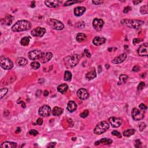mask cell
<instances>
[{
	"label": "cell",
	"mask_w": 148,
	"mask_h": 148,
	"mask_svg": "<svg viewBox=\"0 0 148 148\" xmlns=\"http://www.w3.org/2000/svg\"><path fill=\"white\" fill-rule=\"evenodd\" d=\"M31 27V23L26 20L17 21L12 27V31L13 32H20L27 31Z\"/></svg>",
	"instance_id": "1"
},
{
	"label": "cell",
	"mask_w": 148,
	"mask_h": 148,
	"mask_svg": "<svg viewBox=\"0 0 148 148\" xmlns=\"http://www.w3.org/2000/svg\"><path fill=\"white\" fill-rule=\"evenodd\" d=\"M80 56L78 54H74L67 56L64 59V64L67 68H72L78 64Z\"/></svg>",
	"instance_id": "2"
},
{
	"label": "cell",
	"mask_w": 148,
	"mask_h": 148,
	"mask_svg": "<svg viewBox=\"0 0 148 148\" xmlns=\"http://www.w3.org/2000/svg\"><path fill=\"white\" fill-rule=\"evenodd\" d=\"M121 24L134 29H138L143 24V22L138 20L123 19L121 20Z\"/></svg>",
	"instance_id": "3"
},
{
	"label": "cell",
	"mask_w": 148,
	"mask_h": 148,
	"mask_svg": "<svg viewBox=\"0 0 148 148\" xmlns=\"http://www.w3.org/2000/svg\"><path fill=\"white\" fill-rule=\"evenodd\" d=\"M109 128V124L106 121H102L96 125L94 129V133L96 135H101L106 132Z\"/></svg>",
	"instance_id": "4"
},
{
	"label": "cell",
	"mask_w": 148,
	"mask_h": 148,
	"mask_svg": "<svg viewBox=\"0 0 148 148\" xmlns=\"http://www.w3.org/2000/svg\"><path fill=\"white\" fill-rule=\"evenodd\" d=\"M47 23L54 30H61L64 28V24L56 19H49L47 20Z\"/></svg>",
	"instance_id": "5"
},
{
	"label": "cell",
	"mask_w": 148,
	"mask_h": 148,
	"mask_svg": "<svg viewBox=\"0 0 148 148\" xmlns=\"http://www.w3.org/2000/svg\"><path fill=\"white\" fill-rule=\"evenodd\" d=\"M145 113V111L134 108L131 111V116L134 120L138 121L142 120L144 117Z\"/></svg>",
	"instance_id": "6"
},
{
	"label": "cell",
	"mask_w": 148,
	"mask_h": 148,
	"mask_svg": "<svg viewBox=\"0 0 148 148\" xmlns=\"http://www.w3.org/2000/svg\"><path fill=\"white\" fill-rule=\"evenodd\" d=\"M1 67L4 70H9L13 67V64L12 61L9 58L1 57Z\"/></svg>",
	"instance_id": "7"
},
{
	"label": "cell",
	"mask_w": 148,
	"mask_h": 148,
	"mask_svg": "<svg viewBox=\"0 0 148 148\" xmlns=\"http://www.w3.org/2000/svg\"><path fill=\"white\" fill-rule=\"evenodd\" d=\"M51 108L48 105H44L39 109L38 113L42 117H48L51 113Z\"/></svg>",
	"instance_id": "8"
},
{
	"label": "cell",
	"mask_w": 148,
	"mask_h": 148,
	"mask_svg": "<svg viewBox=\"0 0 148 148\" xmlns=\"http://www.w3.org/2000/svg\"><path fill=\"white\" fill-rule=\"evenodd\" d=\"M108 121L111 124V125H112L113 127H114V128L119 127L123 123V120L121 118L114 116L109 117L108 119Z\"/></svg>",
	"instance_id": "9"
},
{
	"label": "cell",
	"mask_w": 148,
	"mask_h": 148,
	"mask_svg": "<svg viewBox=\"0 0 148 148\" xmlns=\"http://www.w3.org/2000/svg\"><path fill=\"white\" fill-rule=\"evenodd\" d=\"M46 30L44 27H37L32 30L31 35L35 37H42L46 33Z\"/></svg>",
	"instance_id": "10"
},
{
	"label": "cell",
	"mask_w": 148,
	"mask_h": 148,
	"mask_svg": "<svg viewBox=\"0 0 148 148\" xmlns=\"http://www.w3.org/2000/svg\"><path fill=\"white\" fill-rule=\"evenodd\" d=\"M77 96L81 100H86L89 98V94L88 91L86 89L81 88L77 91Z\"/></svg>",
	"instance_id": "11"
},
{
	"label": "cell",
	"mask_w": 148,
	"mask_h": 148,
	"mask_svg": "<svg viewBox=\"0 0 148 148\" xmlns=\"http://www.w3.org/2000/svg\"><path fill=\"white\" fill-rule=\"evenodd\" d=\"M104 24V21L98 18H95L93 21V26L96 31H100L102 28Z\"/></svg>",
	"instance_id": "12"
},
{
	"label": "cell",
	"mask_w": 148,
	"mask_h": 148,
	"mask_svg": "<svg viewBox=\"0 0 148 148\" xmlns=\"http://www.w3.org/2000/svg\"><path fill=\"white\" fill-rule=\"evenodd\" d=\"M53 57V54L50 52H46V53H42L40 55L39 58L38 60L42 63H46L52 59Z\"/></svg>",
	"instance_id": "13"
},
{
	"label": "cell",
	"mask_w": 148,
	"mask_h": 148,
	"mask_svg": "<svg viewBox=\"0 0 148 148\" xmlns=\"http://www.w3.org/2000/svg\"><path fill=\"white\" fill-rule=\"evenodd\" d=\"M138 54L140 56H147L148 54V44H143L138 49Z\"/></svg>",
	"instance_id": "14"
},
{
	"label": "cell",
	"mask_w": 148,
	"mask_h": 148,
	"mask_svg": "<svg viewBox=\"0 0 148 148\" xmlns=\"http://www.w3.org/2000/svg\"><path fill=\"white\" fill-rule=\"evenodd\" d=\"M42 53V52L39 50H34L28 53V56L30 60H35L39 59Z\"/></svg>",
	"instance_id": "15"
},
{
	"label": "cell",
	"mask_w": 148,
	"mask_h": 148,
	"mask_svg": "<svg viewBox=\"0 0 148 148\" xmlns=\"http://www.w3.org/2000/svg\"><path fill=\"white\" fill-rule=\"evenodd\" d=\"M127 58V54L125 53H123L119 55V56L116 57L114 58L112 61V63L113 64H120L123 62Z\"/></svg>",
	"instance_id": "16"
},
{
	"label": "cell",
	"mask_w": 148,
	"mask_h": 148,
	"mask_svg": "<svg viewBox=\"0 0 148 148\" xmlns=\"http://www.w3.org/2000/svg\"><path fill=\"white\" fill-rule=\"evenodd\" d=\"M61 2L56 0H51V1H45V4L49 8H57L59 6Z\"/></svg>",
	"instance_id": "17"
},
{
	"label": "cell",
	"mask_w": 148,
	"mask_h": 148,
	"mask_svg": "<svg viewBox=\"0 0 148 148\" xmlns=\"http://www.w3.org/2000/svg\"><path fill=\"white\" fill-rule=\"evenodd\" d=\"M106 41V39L104 37H101V36H96L93 40V43L96 46H100L104 44Z\"/></svg>",
	"instance_id": "18"
},
{
	"label": "cell",
	"mask_w": 148,
	"mask_h": 148,
	"mask_svg": "<svg viewBox=\"0 0 148 148\" xmlns=\"http://www.w3.org/2000/svg\"><path fill=\"white\" fill-rule=\"evenodd\" d=\"M96 76H97V73L94 68H92V70L89 71L88 72H87L86 74V78L89 80L93 79L96 78Z\"/></svg>",
	"instance_id": "19"
},
{
	"label": "cell",
	"mask_w": 148,
	"mask_h": 148,
	"mask_svg": "<svg viewBox=\"0 0 148 148\" xmlns=\"http://www.w3.org/2000/svg\"><path fill=\"white\" fill-rule=\"evenodd\" d=\"M67 110L69 112L72 113L75 111L77 109V105L74 101H70L67 104Z\"/></svg>",
	"instance_id": "20"
},
{
	"label": "cell",
	"mask_w": 148,
	"mask_h": 148,
	"mask_svg": "<svg viewBox=\"0 0 148 148\" xmlns=\"http://www.w3.org/2000/svg\"><path fill=\"white\" fill-rule=\"evenodd\" d=\"M86 12V8L83 7H78L74 9V13L76 16H80Z\"/></svg>",
	"instance_id": "21"
},
{
	"label": "cell",
	"mask_w": 148,
	"mask_h": 148,
	"mask_svg": "<svg viewBox=\"0 0 148 148\" xmlns=\"http://www.w3.org/2000/svg\"><path fill=\"white\" fill-rule=\"evenodd\" d=\"M17 146V143L13 142H4L0 145L1 148H15Z\"/></svg>",
	"instance_id": "22"
},
{
	"label": "cell",
	"mask_w": 148,
	"mask_h": 148,
	"mask_svg": "<svg viewBox=\"0 0 148 148\" xmlns=\"http://www.w3.org/2000/svg\"><path fill=\"white\" fill-rule=\"evenodd\" d=\"M112 143V140L109 138H102L101 140L95 142V145H109Z\"/></svg>",
	"instance_id": "23"
},
{
	"label": "cell",
	"mask_w": 148,
	"mask_h": 148,
	"mask_svg": "<svg viewBox=\"0 0 148 148\" xmlns=\"http://www.w3.org/2000/svg\"><path fill=\"white\" fill-rule=\"evenodd\" d=\"M68 89V85L65 83L60 84L59 86H58L57 87L58 92L61 93V94H65V93H66V92H67Z\"/></svg>",
	"instance_id": "24"
},
{
	"label": "cell",
	"mask_w": 148,
	"mask_h": 148,
	"mask_svg": "<svg viewBox=\"0 0 148 148\" xmlns=\"http://www.w3.org/2000/svg\"><path fill=\"white\" fill-rule=\"evenodd\" d=\"M63 112V109L61 108H60V107H54L52 111V114L53 116H58L61 115Z\"/></svg>",
	"instance_id": "25"
},
{
	"label": "cell",
	"mask_w": 148,
	"mask_h": 148,
	"mask_svg": "<svg viewBox=\"0 0 148 148\" xmlns=\"http://www.w3.org/2000/svg\"><path fill=\"white\" fill-rule=\"evenodd\" d=\"M87 36L83 33H79L76 35V39L78 42H82L86 39Z\"/></svg>",
	"instance_id": "26"
},
{
	"label": "cell",
	"mask_w": 148,
	"mask_h": 148,
	"mask_svg": "<svg viewBox=\"0 0 148 148\" xmlns=\"http://www.w3.org/2000/svg\"><path fill=\"white\" fill-rule=\"evenodd\" d=\"M16 63H17L18 66L20 67H24L27 64L28 61L25 58L20 57L18 58L17 61H16Z\"/></svg>",
	"instance_id": "27"
},
{
	"label": "cell",
	"mask_w": 148,
	"mask_h": 148,
	"mask_svg": "<svg viewBox=\"0 0 148 148\" xmlns=\"http://www.w3.org/2000/svg\"><path fill=\"white\" fill-rule=\"evenodd\" d=\"M135 133V130L134 129H128L125 130L124 132L123 133V135H124V137H129L133 135V134H134V133Z\"/></svg>",
	"instance_id": "28"
},
{
	"label": "cell",
	"mask_w": 148,
	"mask_h": 148,
	"mask_svg": "<svg viewBox=\"0 0 148 148\" xmlns=\"http://www.w3.org/2000/svg\"><path fill=\"white\" fill-rule=\"evenodd\" d=\"M30 42V36H26V37H24L22 38L20 40V44L22 45V46H27L29 45Z\"/></svg>",
	"instance_id": "29"
},
{
	"label": "cell",
	"mask_w": 148,
	"mask_h": 148,
	"mask_svg": "<svg viewBox=\"0 0 148 148\" xmlns=\"http://www.w3.org/2000/svg\"><path fill=\"white\" fill-rule=\"evenodd\" d=\"M72 79V74L71 72L67 71L64 73V79L66 81H70Z\"/></svg>",
	"instance_id": "30"
},
{
	"label": "cell",
	"mask_w": 148,
	"mask_h": 148,
	"mask_svg": "<svg viewBox=\"0 0 148 148\" xmlns=\"http://www.w3.org/2000/svg\"><path fill=\"white\" fill-rule=\"evenodd\" d=\"M82 1H76V0H73V1H67L65 2L64 6H66V7H68V6H71V5H73V4H74L81 3V2H82Z\"/></svg>",
	"instance_id": "31"
},
{
	"label": "cell",
	"mask_w": 148,
	"mask_h": 148,
	"mask_svg": "<svg viewBox=\"0 0 148 148\" xmlns=\"http://www.w3.org/2000/svg\"><path fill=\"white\" fill-rule=\"evenodd\" d=\"M31 67L34 70H38L40 67V63L38 61H33L31 63Z\"/></svg>",
	"instance_id": "32"
},
{
	"label": "cell",
	"mask_w": 148,
	"mask_h": 148,
	"mask_svg": "<svg viewBox=\"0 0 148 148\" xmlns=\"http://www.w3.org/2000/svg\"><path fill=\"white\" fill-rule=\"evenodd\" d=\"M140 12L143 15H146L147 14L148 12V8L147 5H143L142 7H141L140 8Z\"/></svg>",
	"instance_id": "33"
},
{
	"label": "cell",
	"mask_w": 148,
	"mask_h": 148,
	"mask_svg": "<svg viewBox=\"0 0 148 148\" xmlns=\"http://www.w3.org/2000/svg\"><path fill=\"white\" fill-rule=\"evenodd\" d=\"M127 79H128V76L125 75H121L119 76V80L120 81V83L123 82L125 83H126Z\"/></svg>",
	"instance_id": "34"
},
{
	"label": "cell",
	"mask_w": 148,
	"mask_h": 148,
	"mask_svg": "<svg viewBox=\"0 0 148 148\" xmlns=\"http://www.w3.org/2000/svg\"><path fill=\"white\" fill-rule=\"evenodd\" d=\"M8 91V90L7 88H2L1 89V91H0V97H1V98H3L7 94Z\"/></svg>",
	"instance_id": "35"
},
{
	"label": "cell",
	"mask_w": 148,
	"mask_h": 148,
	"mask_svg": "<svg viewBox=\"0 0 148 148\" xmlns=\"http://www.w3.org/2000/svg\"><path fill=\"white\" fill-rule=\"evenodd\" d=\"M146 125L145 123H143V122L141 123L138 125V128L139 129V130H140L141 131H142L144 130L146 128Z\"/></svg>",
	"instance_id": "36"
},
{
	"label": "cell",
	"mask_w": 148,
	"mask_h": 148,
	"mask_svg": "<svg viewBox=\"0 0 148 148\" xmlns=\"http://www.w3.org/2000/svg\"><path fill=\"white\" fill-rule=\"evenodd\" d=\"M89 113V112L88 110H85L82 113H80V116L81 117H82V118H85V117H86L88 116Z\"/></svg>",
	"instance_id": "37"
},
{
	"label": "cell",
	"mask_w": 148,
	"mask_h": 148,
	"mask_svg": "<svg viewBox=\"0 0 148 148\" xmlns=\"http://www.w3.org/2000/svg\"><path fill=\"white\" fill-rule=\"evenodd\" d=\"M145 86V82H141L140 83H139L138 86L137 87V90L138 91H141L142 90Z\"/></svg>",
	"instance_id": "38"
},
{
	"label": "cell",
	"mask_w": 148,
	"mask_h": 148,
	"mask_svg": "<svg viewBox=\"0 0 148 148\" xmlns=\"http://www.w3.org/2000/svg\"><path fill=\"white\" fill-rule=\"evenodd\" d=\"M112 134L113 135V136H116L118 138H121V134L119 132V131H117L116 130H114L112 132Z\"/></svg>",
	"instance_id": "39"
},
{
	"label": "cell",
	"mask_w": 148,
	"mask_h": 148,
	"mask_svg": "<svg viewBox=\"0 0 148 148\" xmlns=\"http://www.w3.org/2000/svg\"><path fill=\"white\" fill-rule=\"evenodd\" d=\"M29 134L30 135H33V136H36V135H38V132L36 130H31L29 131Z\"/></svg>",
	"instance_id": "40"
},
{
	"label": "cell",
	"mask_w": 148,
	"mask_h": 148,
	"mask_svg": "<svg viewBox=\"0 0 148 148\" xmlns=\"http://www.w3.org/2000/svg\"><path fill=\"white\" fill-rule=\"evenodd\" d=\"M139 109H141V110H143V111H146L147 109V107H146V105L144 104H143V103H142V104H141L139 105Z\"/></svg>",
	"instance_id": "41"
},
{
	"label": "cell",
	"mask_w": 148,
	"mask_h": 148,
	"mask_svg": "<svg viewBox=\"0 0 148 148\" xmlns=\"http://www.w3.org/2000/svg\"><path fill=\"white\" fill-rule=\"evenodd\" d=\"M131 11V8L129 6H127V7H125L124 10H123V13H129V12Z\"/></svg>",
	"instance_id": "42"
},
{
	"label": "cell",
	"mask_w": 148,
	"mask_h": 148,
	"mask_svg": "<svg viewBox=\"0 0 148 148\" xmlns=\"http://www.w3.org/2000/svg\"><path fill=\"white\" fill-rule=\"evenodd\" d=\"M135 146L136 147H140L141 146V142L139 139H137V140L135 141Z\"/></svg>",
	"instance_id": "43"
},
{
	"label": "cell",
	"mask_w": 148,
	"mask_h": 148,
	"mask_svg": "<svg viewBox=\"0 0 148 148\" xmlns=\"http://www.w3.org/2000/svg\"><path fill=\"white\" fill-rule=\"evenodd\" d=\"M140 69H141L140 67L138 66H135L133 68L132 70H133V71H134V72H138V71H140Z\"/></svg>",
	"instance_id": "44"
},
{
	"label": "cell",
	"mask_w": 148,
	"mask_h": 148,
	"mask_svg": "<svg viewBox=\"0 0 148 148\" xmlns=\"http://www.w3.org/2000/svg\"><path fill=\"white\" fill-rule=\"evenodd\" d=\"M104 3L103 1H92V3L94 5H100Z\"/></svg>",
	"instance_id": "45"
},
{
	"label": "cell",
	"mask_w": 148,
	"mask_h": 148,
	"mask_svg": "<svg viewBox=\"0 0 148 148\" xmlns=\"http://www.w3.org/2000/svg\"><path fill=\"white\" fill-rule=\"evenodd\" d=\"M36 123H37L38 125H41L42 124H43V120L41 118H38L36 120Z\"/></svg>",
	"instance_id": "46"
},
{
	"label": "cell",
	"mask_w": 148,
	"mask_h": 148,
	"mask_svg": "<svg viewBox=\"0 0 148 148\" xmlns=\"http://www.w3.org/2000/svg\"><path fill=\"white\" fill-rule=\"evenodd\" d=\"M56 145V142H51V143H49V144L47 145V147H54Z\"/></svg>",
	"instance_id": "47"
},
{
	"label": "cell",
	"mask_w": 148,
	"mask_h": 148,
	"mask_svg": "<svg viewBox=\"0 0 148 148\" xmlns=\"http://www.w3.org/2000/svg\"><path fill=\"white\" fill-rule=\"evenodd\" d=\"M84 54H86V56L88 57H89V58H90V57H91V54L90 53H89V50H86V49H85L84 50Z\"/></svg>",
	"instance_id": "48"
},
{
	"label": "cell",
	"mask_w": 148,
	"mask_h": 148,
	"mask_svg": "<svg viewBox=\"0 0 148 148\" xmlns=\"http://www.w3.org/2000/svg\"><path fill=\"white\" fill-rule=\"evenodd\" d=\"M141 39H134V40H133V44H137V43H139V42H140L141 41Z\"/></svg>",
	"instance_id": "49"
},
{
	"label": "cell",
	"mask_w": 148,
	"mask_h": 148,
	"mask_svg": "<svg viewBox=\"0 0 148 148\" xmlns=\"http://www.w3.org/2000/svg\"><path fill=\"white\" fill-rule=\"evenodd\" d=\"M142 1H133V4H134V5H138V4H139V3H142Z\"/></svg>",
	"instance_id": "50"
},
{
	"label": "cell",
	"mask_w": 148,
	"mask_h": 148,
	"mask_svg": "<svg viewBox=\"0 0 148 148\" xmlns=\"http://www.w3.org/2000/svg\"><path fill=\"white\" fill-rule=\"evenodd\" d=\"M44 95L45 97L48 96L49 95V92H48V90H45L44 92Z\"/></svg>",
	"instance_id": "51"
}]
</instances>
